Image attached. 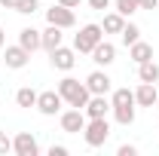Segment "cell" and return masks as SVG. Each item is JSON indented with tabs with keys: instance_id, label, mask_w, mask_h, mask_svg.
<instances>
[{
	"instance_id": "12",
	"label": "cell",
	"mask_w": 159,
	"mask_h": 156,
	"mask_svg": "<svg viewBox=\"0 0 159 156\" xmlns=\"http://www.w3.org/2000/svg\"><path fill=\"white\" fill-rule=\"evenodd\" d=\"M110 83H113V80L107 77L104 71H92V74L86 77V89H89L92 95H107V92H110Z\"/></svg>"
},
{
	"instance_id": "14",
	"label": "cell",
	"mask_w": 159,
	"mask_h": 156,
	"mask_svg": "<svg viewBox=\"0 0 159 156\" xmlns=\"http://www.w3.org/2000/svg\"><path fill=\"white\" fill-rule=\"evenodd\" d=\"M19 43L28 49V52H37V49H43V37H40L37 28H21V31H19Z\"/></svg>"
},
{
	"instance_id": "25",
	"label": "cell",
	"mask_w": 159,
	"mask_h": 156,
	"mask_svg": "<svg viewBox=\"0 0 159 156\" xmlns=\"http://www.w3.org/2000/svg\"><path fill=\"white\" fill-rule=\"evenodd\" d=\"M9 150H12V138L6 135V132H0V156H6Z\"/></svg>"
},
{
	"instance_id": "32",
	"label": "cell",
	"mask_w": 159,
	"mask_h": 156,
	"mask_svg": "<svg viewBox=\"0 0 159 156\" xmlns=\"http://www.w3.org/2000/svg\"><path fill=\"white\" fill-rule=\"evenodd\" d=\"M3 43H6V34H3V28H0V49H3Z\"/></svg>"
},
{
	"instance_id": "6",
	"label": "cell",
	"mask_w": 159,
	"mask_h": 156,
	"mask_svg": "<svg viewBox=\"0 0 159 156\" xmlns=\"http://www.w3.org/2000/svg\"><path fill=\"white\" fill-rule=\"evenodd\" d=\"M12 153L16 156H37L40 153L37 138L31 135V132H19V135L12 138Z\"/></svg>"
},
{
	"instance_id": "15",
	"label": "cell",
	"mask_w": 159,
	"mask_h": 156,
	"mask_svg": "<svg viewBox=\"0 0 159 156\" xmlns=\"http://www.w3.org/2000/svg\"><path fill=\"white\" fill-rule=\"evenodd\" d=\"M40 37H43V49H46V52H52V49H58V46H61L64 34H61L58 25H49L46 31H40Z\"/></svg>"
},
{
	"instance_id": "28",
	"label": "cell",
	"mask_w": 159,
	"mask_h": 156,
	"mask_svg": "<svg viewBox=\"0 0 159 156\" xmlns=\"http://www.w3.org/2000/svg\"><path fill=\"white\" fill-rule=\"evenodd\" d=\"M89 6H92V9H101V12H104V9L110 6V0H89Z\"/></svg>"
},
{
	"instance_id": "19",
	"label": "cell",
	"mask_w": 159,
	"mask_h": 156,
	"mask_svg": "<svg viewBox=\"0 0 159 156\" xmlns=\"http://www.w3.org/2000/svg\"><path fill=\"white\" fill-rule=\"evenodd\" d=\"M37 95L40 92H34L31 86H21L19 92H16V104L19 107H37Z\"/></svg>"
},
{
	"instance_id": "16",
	"label": "cell",
	"mask_w": 159,
	"mask_h": 156,
	"mask_svg": "<svg viewBox=\"0 0 159 156\" xmlns=\"http://www.w3.org/2000/svg\"><path fill=\"white\" fill-rule=\"evenodd\" d=\"M129 58L135 61V64H144V61H150V58H153V46H150V43H144V40L132 43V46H129Z\"/></svg>"
},
{
	"instance_id": "31",
	"label": "cell",
	"mask_w": 159,
	"mask_h": 156,
	"mask_svg": "<svg viewBox=\"0 0 159 156\" xmlns=\"http://www.w3.org/2000/svg\"><path fill=\"white\" fill-rule=\"evenodd\" d=\"M0 6H3V9H16V6H19V0H0Z\"/></svg>"
},
{
	"instance_id": "3",
	"label": "cell",
	"mask_w": 159,
	"mask_h": 156,
	"mask_svg": "<svg viewBox=\"0 0 159 156\" xmlns=\"http://www.w3.org/2000/svg\"><path fill=\"white\" fill-rule=\"evenodd\" d=\"M101 40H104V28H101V25H83V28H80V34L74 37V49L89 55Z\"/></svg>"
},
{
	"instance_id": "22",
	"label": "cell",
	"mask_w": 159,
	"mask_h": 156,
	"mask_svg": "<svg viewBox=\"0 0 159 156\" xmlns=\"http://www.w3.org/2000/svg\"><path fill=\"white\" fill-rule=\"evenodd\" d=\"M110 104H113V107L135 104V92H132V89H116V92H113V98H110Z\"/></svg>"
},
{
	"instance_id": "21",
	"label": "cell",
	"mask_w": 159,
	"mask_h": 156,
	"mask_svg": "<svg viewBox=\"0 0 159 156\" xmlns=\"http://www.w3.org/2000/svg\"><path fill=\"white\" fill-rule=\"evenodd\" d=\"M119 40H122L125 46H132V43H138V40H141V28H138V25H132V21H129V25H125V28L119 31Z\"/></svg>"
},
{
	"instance_id": "13",
	"label": "cell",
	"mask_w": 159,
	"mask_h": 156,
	"mask_svg": "<svg viewBox=\"0 0 159 156\" xmlns=\"http://www.w3.org/2000/svg\"><path fill=\"white\" fill-rule=\"evenodd\" d=\"M156 98H159L156 83H141L138 89H135V104H138V107H153Z\"/></svg>"
},
{
	"instance_id": "26",
	"label": "cell",
	"mask_w": 159,
	"mask_h": 156,
	"mask_svg": "<svg viewBox=\"0 0 159 156\" xmlns=\"http://www.w3.org/2000/svg\"><path fill=\"white\" fill-rule=\"evenodd\" d=\"M116 156H138V147H135V144H122L116 150Z\"/></svg>"
},
{
	"instance_id": "18",
	"label": "cell",
	"mask_w": 159,
	"mask_h": 156,
	"mask_svg": "<svg viewBox=\"0 0 159 156\" xmlns=\"http://www.w3.org/2000/svg\"><path fill=\"white\" fill-rule=\"evenodd\" d=\"M101 28H104V34H119V31L125 28V16H119V12H107Z\"/></svg>"
},
{
	"instance_id": "24",
	"label": "cell",
	"mask_w": 159,
	"mask_h": 156,
	"mask_svg": "<svg viewBox=\"0 0 159 156\" xmlns=\"http://www.w3.org/2000/svg\"><path fill=\"white\" fill-rule=\"evenodd\" d=\"M40 9V0H19V6H16V12H21V16H34Z\"/></svg>"
},
{
	"instance_id": "29",
	"label": "cell",
	"mask_w": 159,
	"mask_h": 156,
	"mask_svg": "<svg viewBox=\"0 0 159 156\" xmlns=\"http://www.w3.org/2000/svg\"><path fill=\"white\" fill-rule=\"evenodd\" d=\"M159 0H141V9H156Z\"/></svg>"
},
{
	"instance_id": "9",
	"label": "cell",
	"mask_w": 159,
	"mask_h": 156,
	"mask_svg": "<svg viewBox=\"0 0 159 156\" xmlns=\"http://www.w3.org/2000/svg\"><path fill=\"white\" fill-rule=\"evenodd\" d=\"M3 61H6V67L19 71V67H25V64L31 61V52H28L21 43H16V46H6V52H3Z\"/></svg>"
},
{
	"instance_id": "10",
	"label": "cell",
	"mask_w": 159,
	"mask_h": 156,
	"mask_svg": "<svg viewBox=\"0 0 159 156\" xmlns=\"http://www.w3.org/2000/svg\"><path fill=\"white\" fill-rule=\"evenodd\" d=\"M107 110H113V104L107 101V95H92L89 101H86V107H83V113L89 119H95V117H107Z\"/></svg>"
},
{
	"instance_id": "5",
	"label": "cell",
	"mask_w": 159,
	"mask_h": 156,
	"mask_svg": "<svg viewBox=\"0 0 159 156\" xmlns=\"http://www.w3.org/2000/svg\"><path fill=\"white\" fill-rule=\"evenodd\" d=\"M46 21H49V25H58L61 31H64V28H74V25H77V16H74V9L55 3V6L46 9Z\"/></svg>"
},
{
	"instance_id": "2",
	"label": "cell",
	"mask_w": 159,
	"mask_h": 156,
	"mask_svg": "<svg viewBox=\"0 0 159 156\" xmlns=\"http://www.w3.org/2000/svg\"><path fill=\"white\" fill-rule=\"evenodd\" d=\"M83 138H86V144H89V147H104V144H107V138H110V122H107V117L86 119Z\"/></svg>"
},
{
	"instance_id": "4",
	"label": "cell",
	"mask_w": 159,
	"mask_h": 156,
	"mask_svg": "<svg viewBox=\"0 0 159 156\" xmlns=\"http://www.w3.org/2000/svg\"><path fill=\"white\" fill-rule=\"evenodd\" d=\"M61 104H64V98L58 95V89H49V92H40L37 95V110L43 117H55L61 110Z\"/></svg>"
},
{
	"instance_id": "30",
	"label": "cell",
	"mask_w": 159,
	"mask_h": 156,
	"mask_svg": "<svg viewBox=\"0 0 159 156\" xmlns=\"http://www.w3.org/2000/svg\"><path fill=\"white\" fill-rule=\"evenodd\" d=\"M58 3H61V6H67V9H77L83 0H58Z\"/></svg>"
},
{
	"instance_id": "7",
	"label": "cell",
	"mask_w": 159,
	"mask_h": 156,
	"mask_svg": "<svg viewBox=\"0 0 159 156\" xmlns=\"http://www.w3.org/2000/svg\"><path fill=\"white\" fill-rule=\"evenodd\" d=\"M86 119H89V117H86L80 107H74V110H64V113H61V129H64L67 135H80V132L86 129Z\"/></svg>"
},
{
	"instance_id": "33",
	"label": "cell",
	"mask_w": 159,
	"mask_h": 156,
	"mask_svg": "<svg viewBox=\"0 0 159 156\" xmlns=\"http://www.w3.org/2000/svg\"><path fill=\"white\" fill-rule=\"evenodd\" d=\"M156 104H159V98H156Z\"/></svg>"
},
{
	"instance_id": "11",
	"label": "cell",
	"mask_w": 159,
	"mask_h": 156,
	"mask_svg": "<svg viewBox=\"0 0 159 156\" xmlns=\"http://www.w3.org/2000/svg\"><path fill=\"white\" fill-rule=\"evenodd\" d=\"M89 55H92V61H95V64L107 67V64H113V61H116V46H113V43H107V40H101V43L89 52Z\"/></svg>"
},
{
	"instance_id": "20",
	"label": "cell",
	"mask_w": 159,
	"mask_h": 156,
	"mask_svg": "<svg viewBox=\"0 0 159 156\" xmlns=\"http://www.w3.org/2000/svg\"><path fill=\"white\" fill-rule=\"evenodd\" d=\"M113 117H116L119 126H132L135 122V104H122V107H113Z\"/></svg>"
},
{
	"instance_id": "27",
	"label": "cell",
	"mask_w": 159,
	"mask_h": 156,
	"mask_svg": "<svg viewBox=\"0 0 159 156\" xmlns=\"http://www.w3.org/2000/svg\"><path fill=\"white\" fill-rule=\"evenodd\" d=\"M49 156H67V147L64 144H52L49 147Z\"/></svg>"
},
{
	"instance_id": "23",
	"label": "cell",
	"mask_w": 159,
	"mask_h": 156,
	"mask_svg": "<svg viewBox=\"0 0 159 156\" xmlns=\"http://www.w3.org/2000/svg\"><path fill=\"white\" fill-rule=\"evenodd\" d=\"M138 9H141V0H116V12L125 16V19H129L132 12H138Z\"/></svg>"
},
{
	"instance_id": "17",
	"label": "cell",
	"mask_w": 159,
	"mask_h": 156,
	"mask_svg": "<svg viewBox=\"0 0 159 156\" xmlns=\"http://www.w3.org/2000/svg\"><path fill=\"white\" fill-rule=\"evenodd\" d=\"M138 77H141V83H159V64L153 58L138 64Z\"/></svg>"
},
{
	"instance_id": "1",
	"label": "cell",
	"mask_w": 159,
	"mask_h": 156,
	"mask_svg": "<svg viewBox=\"0 0 159 156\" xmlns=\"http://www.w3.org/2000/svg\"><path fill=\"white\" fill-rule=\"evenodd\" d=\"M58 95L64 98L70 107H80V110H83V107H86V101L92 98V92L86 89V83H80V80H74V77H64V80L58 83Z\"/></svg>"
},
{
	"instance_id": "8",
	"label": "cell",
	"mask_w": 159,
	"mask_h": 156,
	"mask_svg": "<svg viewBox=\"0 0 159 156\" xmlns=\"http://www.w3.org/2000/svg\"><path fill=\"white\" fill-rule=\"evenodd\" d=\"M49 61H52V67H55V71H70V67L77 64V49L58 46V49H52V52H49Z\"/></svg>"
}]
</instances>
